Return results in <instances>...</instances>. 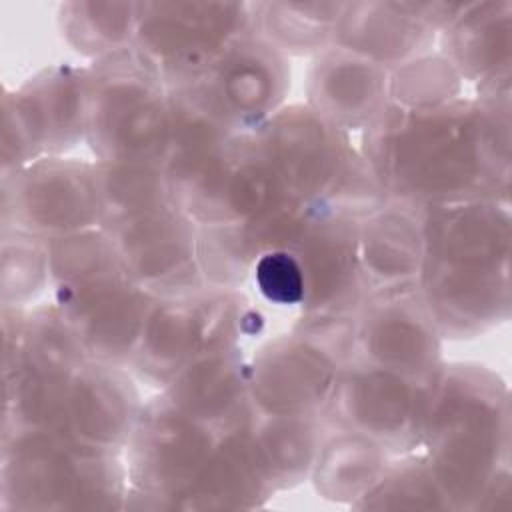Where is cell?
<instances>
[{"instance_id":"9a60e30c","label":"cell","mask_w":512,"mask_h":512,"mask_svg":"<svg viewBox=\"0 0 512 512\" xmlns=\"http://www.w3.org/2000/svg\"><path fill=\"white\" fill-rule=\"evenodd\" d=\"M354 356L414 380H430L442 362V336L418 284L370 292L354 314Z\"/></svg>"},{"instance_id":"5bb4252c","label":"cell","mask_w":512,"mask_h":512,"mask_svg":"<svg viewBox=\"0 0 512 512\" xmlns=\"http://www.w3.org/2000/svg\"><path fill=\"white\" fill-rule=\"evenodd\" d=\"M360 218L314 206L288 248L302 270L304 302L298 318H352L368 298L360 264Z\"/></svg>"},{"instance_id":"277c9868","label":"cell","mask_w":512,"mask_h":512,"mask_svg":"<svg viewBox=\"0 0 512 512\" xmlns=\"http://www.w3.org/2000/svg\"><path fill=\"white\" fill-rule=\"evenodd\" d=\"M252 134L290 198L356 218L388 200L348 134L306 104L280 108Z\"/></svg>"},{"instance_id":"603a6c76","label":"cell","mask_w":512,"mask_h":512,"mask_svg":"<svg viewBox=\"0 0 512 512\" xmlns=\"http://www.w3.org/2000/svg\"><path fill=\"white\" fill-rule=\"evenodd\" d=\"M390 72L346 48L330 46L314 56L306 96L318 116L336 128L364 130L388 104Z\"/></svg>"},{"instance_id":"5b68a950","label":"cell","mask_w":512,"mask_h":512,"mask_svg":"<svg viewBox=\"0 0 512 512\" xmlns=\"http://www.w3.org/2000/svg\"><path fill=\"white\" fill-rule=\"evenodd\" d=\"M126 492V464L118 454L58 432L4 430L2 508L120 510Z\"/></svg>"},{"instance_id":"ac0fdd59","label":"cell","mask_w":512,"mask_h":512,"mask_svg":"<svg viewBox=\"0 0 512 512\" xmlns=\"http://www.w3.org/2000/svg\"><path fill=\"white\" fill-rule=\"evenodd\" d=\"M456 12L458 4L448 2H346L334 46L392 72L430 52Z\"/></svg>"},{"instance_id":"8d00e7d4","label":"cell","mask_w":512,"mask_h":512,"mask_svg":"<svg viewBox=\"0 0 512 512\" xmlns=\"http://www.w3.org/2000/svg\"><path fill=\"white\" fill-rule=\"evenodd\" d=\"M198 266L206 286L240 288L252 274L256 256L240 224L198 226Z\"/></svg>"},{"instance_id":"52a82bcc","label":"cell","mask_w":512,"mask_h":512,"mask_svg":"<svg viewBox=\"0 0 512 512\" xmlns=\"http://www.w3.org/2000/svg\"><path fill=\"white\" fill-rule=\"evenodd\" d=\"M352 318H298L290 332L250 356L254 410L270 416H322L342 364L354 354Z\"/></svg>"},{"instance_id":"f35d334b","label":"cell","mask_w":512,"mask_h":512,"mask_svg":"<svg viewBox=\"0 0 512 512\" xmlns=\"http://www.w3.org/2000/svg\"><path fill=\"white\" fill-rule=\"evenodd\" d=\"M258 296L274 308H296L304 302V278L290 250H270L258 256L250 274Z\"/></svg>"},{"instance_id":"e0dca14e","label":"cell","mask_w":512,"mask_h":512,"mask_svg":"<svg viewBox=\"0 0 512 512\" xmlns=\"http://www.w3.org/2000/svg\"><path fill=\"white\" fill-rule=\"evenodd\" d=\"M126 276L156 298L204 288L198 266V226L178 208H164L108 230Z\"/></svg>"},{"instance_id":"7a4b0ae2","label":"cell","mask_w":512,"mask_h":512,"mask_svg":"<svg viewBox=\"0 0 512 512\" xmlns=\"http://www.w3.org/2000/svg\"><path fill=\"white\" fill-rule=\"evenodd\" d=\"M418 290L442 338H472L510 316V204L424 206Z\"/></svg>"},{"instance_id":"e575fe53","label":"cell","mask_w":512,"mask_h":512,"mask_svg":"<svg viewBox=\"0 0 512 512\" xmlns=\"http://www.w3.org/2000/svg\"><path fill=\"white\" fill-rule=\"evenodd\" d=\"M46 242L52 286L126 276L116 244L110 232L102 226L58 236Z\"/></svg>"},{"instance_id":"44dd1931","label":"cell","mask_w":512,"mask_h":512,"mask_svg":"<svg viewBox=\"0 0 512 512\" xmlns=\"http://www.w3.org/2000/svg\"><path fill=\"white\" fill-rule=\"evenodd\" d=\"M162 394L220 434L248 426L256 414L250 398V356L240 346L196 356L172 376Z\"/></svg>"},{"instance_id":"f546056e","label":"cell","mask_w":512,"mask_h":512,"mask_svg":"<svg viewBox=\"0 0 512 512\" xmlns=\"http://www.w3.org/2000/svg\"><path fill=\"white\" fill-rule=\"evenodd\" d=\"M94 172L100 226L106 230L174 206L164 164L96 160Z\"/></svg>"},{"instance_id":"d4e9b609","label":"cell","mask_w":512,"mask_h":512,"mask_svg":"<svg viewBox=\"0 0 512 512\" xmlns=\"http://www.w3.org/2000/svg\"><path fill=\"white\" fill-rule=\"evenodd\" d=\"M358 246L368 294L418 284L424 260V206L388 198L360 218Z\"/></svg>"},{"instance_id":"d6986e66","label":"cell","mask_w":512,"mask_h":512,"mask_svg":"<svg viewBox=\"0 0 512 512\" xmlns=\"http://www.w3.org/2000/svg\"><path fill=\"white\" fill-rule=\"evenodd\" d=\"M240 132L282 108L290 88L288 56L256 30L234 38L204 78Z\"/></svg>"},{"instance_id":"1f68e13d","label":"cell","mask_w":512,"mask_h":512,"mask_svg":"<svg viewBox=\"0 0 512 512\" xmlns=\"http://www.w3.org/2000/svg\"><path fill=\"white\" fill-rule=\"evenodd\" d=\"M166 104L170 130L166 160L210 150L240 134L204 80L168 88Z\"/></svg>"},{"instance_id":"3957f363","label":"cell","mask_w":512,"mask_h":512,"mask_svg":"<svg viewBox=\"0 0 512 512\" xmlns=\"http://www.w3.org/2000/svg\"><path fill=\"white\" fill-rule=\"evenodd\" d=\"M418 452L450 510H480L490 486L510 472V394L480 364H442L432 376Z\"/></svg>"},{"instance_id":"ba28073f","label":"cell","mask_w":512,"mask_h":512,"mask_svg":"<svg viewBox=\"0 0 512 512\" xmlns=\"http://www.w3.org/2000/svg\"><path fill=\"white\" fill-rule=\"evenodd\" d=\"M86 140L98 160L164 164L170 148L166 88L132 48L88 68Z\"/></svg>"},{"instance_id":"2e32d148","label":"cell","mask_w":512,"mask_h":512,"mask_svg":"<svg viewBox=\"0 0 512 512\" xmlns=\"http://www.w3.org/2000/svg\"><path fill=\"white\" fill-rule=\"evenodd\" d=\"M156 296L128 276L54 286V306L78 336L88 360L128 366Z\"/></svg>"},{"instance_id":"74e56055","label":"cell","mask_w":512,"mask_h":512,"mask_svg":"<svg viewBox=\"0 0 512 512\" xmlns=\"http://www.w3.org/2000/svg\"><path fill=\"white\" fill-rule=\"evenodd\" d=\"M2 304L22 308L50 280L48 242L22 232L4 230L2 238Z\"/></svg>"},{"instance_id":"d590c367","label":"cell","mask_w":512,"mask_h":512,"mask_svg":"<svg viewBox=\"0 0 512 512\" xmlns=\"http://www.w3.org/2000/svg\"><path fill=\"white\" fill-rule=\"evenodd\" d=\"M462 82L442 52H426L390 72L388 102L410 110L436 108L460 98Z\"/></svg>"},{"instance_id":"484cf974","label":"cell","mask_w":512,"mask_h":512,"mask_svg":"<svg viewBox=\"0 0 512 512\" xmlns=\"http://www.w3.org/2000/svg\"><path fill=\"white\" fill-rule=\"evenodd\" d=\"M272 494H276V488L244 426L220 436L210 458L176 498L174 508H258Z\"/></svg>"},{"instance_id":"cb8c5ba5","label":"cell","mask_w":512,"mask_h":512,"mask_svg":"<svg viewBox=\"0 0 512 512\" xmlns=\"http://www.w3.org/2000/svg\"><path fill=\"white\" fill-rule=\"evenodd\" d=\"M510 14V2H464L440 32L442 56L462 80L474 82L478 92L510 90Z\"/></svg>"},{"instance_id":"836d02e7","label":"cell","mask_w":512,"mask_h":512,"mask_svg":"<svg viewBox=\"0 0 512 512\" xmlns=\"http://www.w3.org/2000/svg\"><path fill=\"white\" fill-rule=\"evenodd\" d=\"M352 508L358 510H450L422 452L392 458L382 478Z\"/></svg>"},{"instance_id":"ffe728a7","label":"cell","mask_w":512,"mask_h":512,"mask_svg":"<svg viewBox=\"0 0 512 512\" xmlns=\"http://www.w3.org/2000/svg\"><path fill=\"white\" fill-rule=\"evenodd\" d=\"M142 404L124 366L86 360L70 382L64 436L118 454L130 440Z\"/></svg>"},{"instance_id":"9c48e42d","label":"cell","mask_w":512,"mask_h":512,"mask_svg":"<svg viewBox=\"0 0 512 512\" xmlns=\"http://www.w3.org/2000/svg\"><path fill=\"white\" fill-rule=\"evenodd\" d=\"M256 30L248 2H138L132 52L168 90L208 76L224 48Z\"/></svg>"},{"instance_id":"8fae6325","label":"cell","mask_w":512,"mask_h":512,"mask_svg":"<svg viewBox=\"0 0 512 512\" xmlns=\"http://www.w3.org/2000/svg\"><path fill=\"white\" fill-rule=\"evenodd\" d=\"M220 436L164 394L142 404L124 448L128 474L124 508L174 510L176 498L210 458Z\"/></svg>"},{"instance_id":"7402d4cb","label":"cell","mask_w":512,"mask_h":512,"mask_svg":"<svg viewBox=\"0 0 512 512\" xmlns=\"http://www.w3.org/2000/svg\"><path fill=\"white\" fill-rule=\"evenodd\" d=\"M4 98L18 112L40 156H60L86 138L88 68L50 66Z\"/></svg>"},{"instance_id":"8992f818","label":"cell","mask_w":512,"mask_h":512,"mask_svg":"<svg viewBox=\"0 0 512 512\" xmlns=\"http://www.w3.org/2000/svg\"><path fill=\"white\" fill-rule=\"evenodd\" d=\"M264 314L240 288L204 286L192 294L156 298L138 350L128 364L150 386H166L196 356L240 346L264 330Z\"/></svg>"},{"instance_id":"4fadbf2b","label":"cell","mask_w":512,"mask_h":512,"mask_svg":"<svg viewBox=\"0 0 512 512\" xmlns=\"http://www.w3.org/2000/svg\"><path fill=\"white\" fill-rule=\"evenodd\" d=\"M4 230L42 240L100 226L94 164L78 158L42 156L2 176Z\"/></svg>"},{"instance_id":"83f0119b","label":"cell","mask_w":512,"mask_h":512,"mask_svg":"<svg viewBox=\"0 0 512 512\" xmlns=\"http://www.w3.org/2000/svg\"><path fill=\"white\" fill-rule=\"evenodd\" d=\"M248 434L276 492L292 488L312 474L330 426L322 416H270L256 412Z\"/></svg>"},{"instance_id":"d6a6232c","label":"cell","mask_w":512,"mask_h":512,"mask_svg":"<svg viewBox=\"0 0 512 512\" xmlns=\"http://www.w3.org/2000/svg\"><path fill=\"white\" fill-rule=\"evenodd\" d=\"M138 2H66L60 26L66 40L82 54L104 58L132 46Z\"/></svg>"},{"instance_id":"4316f807","label":"cell","mask_w":512,"mask_h":512,"mask_svg":"<svg viewBox=\"0 0 512 512\" xmlns=\"http://www.w3.org/2000/svg\"><path fill=\"white\" fill-rule=\"evenodd\" d=\"M4 376L32 372L74 376L88 360L78 336L54 304L22 310L4 306Z\"/></svg>"},{"instance_id":"6da1fadb","label":"cell","mask_w":512,"mask_h":512,"mask_svg":"<svg viewBox=\"0 0 512 512\" xmlns=\"http://www.w3.org/2000/svg\"><path fill=\"white\" fill-rule=\"evenodd\" d=\"M362 156L390 200L510 204V100L460 96L420 110L388 102L364 128Z\"/></svg>"},{"instance_id":"f1b7e54d","label":"cell","mask_w":512,"mask_h":512,"mask_svg":"<svg viewBox=\"0 0 512 512\" xmlns=\"http://www.w3.org/2000/svg\"><path fill=\"white\" fill-rule=\"evenodd\" d=\"M392 456L366 436L330 428L310 476L320 496L352 506L382 478Z\"/></svg>"},{"instance_id":"4dcf8cb0","label":"cell","mask_w":512,"mask_h":512,"mask_svg":"<svg viewBox=\"0 0 512 512\" xmlns=\"http://www.w3.org/2000/svg\"><path fill=\"white\" fill-rule=\"evenodd\" d=\"M346 2H256V32L286 56H316L334 46Z\"/></svg>"},{"instance_id":"30bf717a","label":"cell","mask_w":512,"mask_h":512,"mask_svg":"<svg viewBox=\"0 0 512 512\" xmlns=\"http://www.w3.org/2000/svg\"><path fill=\"white\" fill-rule=\"evenodd\" d=\"M172 204L196 226L240 224L288 196L252 132L164 162Z\"/></svg>"},{"instance_id":"7c38bea8","label":"cell","mask_w":512,"mask_h":512,"mask_svg":"<svg viewBox=\"0 0 512 512\" xmlns=\"http://www.w3.org/2000/svg\"><path fill=\"white\" fill-rule=\"evenodd\" d=\"M430 380H414L352 354L336 376L322 418L332 430L366 436L392 454L414 452Z\"/></svg>"}]
</instances>
